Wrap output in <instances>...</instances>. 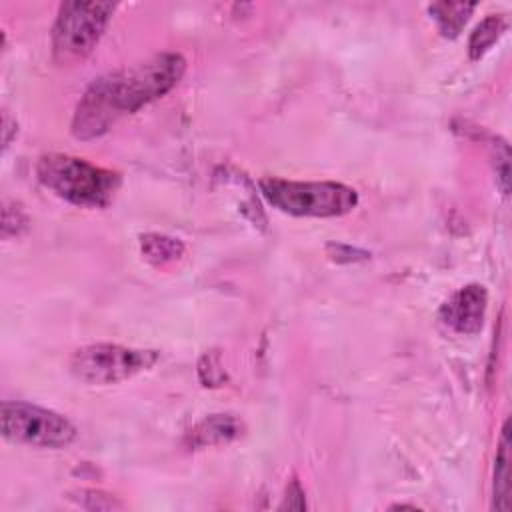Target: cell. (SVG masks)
I'll return each instance as SVG.
<instances>
[{
    "mask_svg": "<svg viewBox=\"0 0 512 512\" xmlns=\"http://www.w3.org/2000/svg\"><path fill=\"white\" fill-rule=\"evenodd\" d=\"M186 60L178 52H164L132 68H120L96 78L72 118V134L90 140L108 132L122 116L170 92L182 78Z\"/></svg>",
    "mask_w": 512,
    "mask_h": 512,
    "instance_id": "6da1fadb",
    "label": "cell"
},
{
    "mask_svg": "<svg viewBox=\"0 0 512 512\" xmlns=\"http://www.w3.org/2000/svg\"><path fill=\"white\" fill-rule=\"evenodd\" d=\"M38 180L60 198L86 208L108 206L122 178L118 172L96 166L84 158L68 154H44L36 164Z\"/></svg>",
    "mask_w": 512,
    "mask_h": 512,
    "instance_id": "7a4b0ae2",
    "label": "cell"
},
{
    "mask_svg": "<svg viewBox=\"0 0 512 512\" xmlns=\"http://www.w3.org/2000/svg\"><path fill=\"white\" fill-rule=\"evenodd\" d=\"M260 192L274 208L292 216H342L358 204L356 190L340 182H298L268 176L260 180Z\"/></svg>",
    "mask_w": 512,
    "mask_h": 512,
    "instance_id": "3957f363",
    "label": "cell"
},
{
    "mask_svg": "<svg viewBox=\"0 0 512 512\" xmlns=\"http://www.w3.org/2000/svg\"><path fill=\"white\" fill-rule=\"evenodd\" d=\"M116 4L62 2L52 26V56L58 64H72L92 52Z\"/></svg>",
    "mask_w": 512,
    "mask_h": 512,
    "instance_id": "277c9868",
    "label": "cell"
},
{
    "mask_svg": "<svg viewBox=\"0 0 512 512\" xmlns=\"http://www.w3.org/2000/svg\"><path fill=\"white\" fill-rule=\"evenodd\" d=\"M158 358V350L126 348L120 344H88L72 354L70 370L78 380L88 384H116L152 368Z\"/></svg>",
    "mask_w": 512,
    "mask_h": 512,
    "instance_id": "5b68a950",
    "label": "cell"
},
{
    "mask_svg": "<svg viewBox=\"0 0 512 512\" xmlns=\"http://www.w3.org/2000/svg\"><path fill=\"white\" fill-rule=\"evenodd\" d=\"M2 434L20 444L40 448H64L74 442L78 430L62 414L28 402L2 404Z\"/></svg>",
    "mask_w": 512,
    "mask_h": 512,
    "instance_id": "8992f818",
    "label": "cell"
},
{
    "mask_svg": "<svg viewBox=\"0 0 512 512\" xmlns=\"http://www.w3.org/2000/svg\"><path fill=\"white\" fill-rule=\"evenodd\" d=\"M488 292L482 284H468L454 292L440 308V320L460 334H476L484 324Z\"/></svg>",
    "mask_w": 512,
    "mask_h": 512,
    "instance_id": "52a82bcc",
    "label": "cell"
},
{
    "mask_svg": "<svg viewBox=\"0 0 512 512\" xmlns=\"http://www.w3.org/2000/svg\"><path fill=\"white\" fill-rule=\"evenodd\" d=\"M244 432V424L240 418L232 414H212L204 420H200L190 432H188V446L190 448H206L216 444H226L236 438H240Z\"/></svg>",
    "mask_w": 512,
    "mask_h": 512,
    "instance_id": "ba28073f",
    "label": "cell"
},
{
    "mask_svg": "<svg viewBox=\"0 0 512 512\" xmlns=\"http://www.w3.org/2000/svg\"><path fill=\"white\" fill-rule=\"evenodd\" d=\"M494 508L510 510V426L504 422L494 460Z\"/></svg>",
    "mask_w": 512,
    "mask_h": 512,
    "instance_id": "9c48e42d",
    "label": "cell"
},
{
    "mask_svg": "<svg viewBox=\"0 0 512 512\" xmlns=\"http://www.w3.org/2000/svg\"><path fill=\"white\" fill-rule=\"evenodd\" d=\"M476 4L472 2H436L428 6V12L436 20L442 36L454 38L462 30V26L468 22L472 10Z\"/></svg>",
    "mask_w": 512,
    "mask_h": 512,
    "instance_id": "30bf717a",
    "label": "cell"
},
{
    "mask_svg": "<svg viewBox=\"0 0 512 512\" xmlns=\"http://www.w3.org/2000/svg\"><path fill=\"white\" fill-rule=\"evenodd\" d=\"M140 250L150 264L164 266L178 260L184 254V244L178 238L152 232L140 238Z\"/></svg>",
    "mask_w": 512,
    "mask_h": 512,
    "instance_id": "8fae6325",
    "label": "cell"
},
{
    "mask_svg": "<svg viewBox=\"0 0 512 512\" xmlns=\"http://www.w3.org/2000/svg\"><path fill=\"white\" fill-rule=\"evenodd\" d=\"M504 30H506V20L500 14L486 16L470 34V40H468L470 58L478 60L480 56H484L492 48V44L502 36Z\"/></svg>",
    "mask_w": 512,
    "mask_h": 512,
    "instance_id": "7c38bea8",
    "label": "cell"
},
{
    "mask_svg": "<svg viewBox=\"0 0 512 512\" xmlns=\"http://www.w3.org/2000/svg\"><path fill=\"white\" fill-rule=\"evenodd\" d=\"M70 500H74L78 506L86 510H118L124 508L122 502L112 498L110 494H104L100 490H76L70 494Z\"/></svg>",
    "mask_w": 512,
    "mask_h": 512,
    "instance_id": "4fadbf2b",
    "label": "cell"
},
{
    "mask_svg": "<svg viewBox=\"0 0 512 512\" xmlns=\"http://www.w3.org/2000/svg\"><path fill=\"white\" fill-rule=\"evenodd\" d=\"M198 376L204 386H220L226 378L224 368L220 364V358L216 352H208L198 362Z\"/></svg>",
    "mask_w": 512,
    "mask_h": 512,
    "instance_id": "5bb4252c",
    "label": "cell"
},
{
    "mask_svg": "<svg viewBox=\"0 0 512 512\" xmlns=\"http://www.w3.org/2000/svg\"><path fill=\"white\" fill-rule=\"evenodd\" d=\"M280 508H292V510H302V508H306L304 490L300 488V482H298L296 478L290 480V484H288V488H286L284 502L280 504Z\"/></svg>",
    "mask_w": 512,
    "mask_h": 512,
    "instance_id": "9a60e30c",
    "label": "cell"
}]
</instances>
